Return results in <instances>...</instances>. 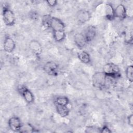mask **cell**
<instances>
[{
  "label": "cell",
  "mask_w": 133,
  "mask_h": 133,
  "mask_svg": "<svg viewBox=\"0 0 133 133\" xmlns=\"http://www.w3.org/2000/svg\"><path fill=\"white\" fill-rule=\"evenodd\" d=\"M29 48L31 52L36 56H40L43 51V48L41 43L35 39L30 42L29 44Z\"/></svg>",
  "instance_id": "obj_9"
},
{
  "label": "cell",
  "mask_w": 133,
  "mask_h": 133,
  "mask_svg": "<svg viewBox=\"0 0 133 133\" xmlns=\"http://www.w3.org/2000/svg\"><path fill=\"white\" fill-rule=\"evenodd\" d=\"M18 91L22 96L25 102L28 104H32L34 101V96L32 92L24 85L18 87Z\"/></svg>",
  "instance_id": "obj_4"
},
{
  "label": "cell",
  "mask_w": 133,
  "mask_h": 133,
  "mask_svg": "<svg viewBox=\"0 0 133 133\" xmlns=\"http://www.w3.org/2000/svg\"><path fill=\"white\" fill-rule=\"evenodd\" d=\"M127 121H128V124L131 126H133V115L131 114L130 115H129L128 116L127 118Z\"/></svg>",
  "instance_id": "obj_24"
},
{
  "label": "cell",
  "mask_w": 133,
  "mask_h": 133,
  "mask_svg": "<svg viewBox=\"0 0 133 133\" xmlns=\"http://www.w3.org/2000/svg\"><path fill=\"white\" fill-rule=\"evenodd\" d=\"M102 72L108 77L117 78L120 76V69L118 66L113 63H108L104 65Z\"/></svg>",
  "instance_id": "obj_1"
},
{
  "label": "cell",
  "mask_w": 133,
  "mask_h": 133,
  "mask_svg": "<svg viewBox=\"0 0 133 133\" xmlns=\"http://www.w3.org/2000/svg\"><path fill=\"white\" fill-rule=\"evenodd\" d=\"M16 48L15 41L10 36H6L4 40L3 48L5 52L8 53L12 52Z\"/></svg>",
  "instance_id": "obj_7"
},
{
  "label": "cell",
  "mask_w": 133,
  "mask_h": 133,
  "mask_svg": "<svg viewBox=\"0 0 133 133\" xmlns=\"http://www.w3.org/2000/svg\"><path fill=\"white\" fill-rule=\"evenodd\" d=\"M47 4L50 7H54L57 5V1L56 0H48L46 1Z\"/></svg>",
  "instance_id": "obj_22"
},
{
  "label": "cell",
  "mask_w": 133,
  "mask_h": 133,
  "mask_svg": "<svg viewBox=\"0 0 133 133\" xmlns=\"http://www.w3.org/2000/svg\"><path fill=\"white\" fill-rule=\"evenodd\" d=\"M77 57L81 62L84 64H89L91 62L90 56L88 52L82 50L77 53Z\"/></svg>",
  "instance_id": "obj_15"
},
{
  "label": "cell",
  "mask_w": 133,
  "mask_h": 133,
  "mask_svg": "<svg viewBox=\"0 0 133 133\" xmlns=\"http://www.w3.org/2000/svg\"><path fill=\"white\" fill-rule=\"evenodd\" d=\"M125 74L127 79L130 83L132 82L133 80V66L132 65H128L125 71Z\"/></svg>",
  "instance_id": "obj_20"
},
{
  "label": "cell",
  "mask_w": 133,
  "mask_h": 133,
  "mask_svg": "<svg viewBox=\"0 0 133 133\" xmlns=\"http://www.w3.org/2000/svg\"><path fill=\"white\" fill-rule=\"evenodd\" d=\"M37 131L34 127L30 123L23 124L21 125L19 132L21 133H32Z\"/></svg>",
  "instance_id": "obj_17"
},
{
  "label": "cell",
  "mask_w": 133,
  "mask_h": 133,
  "mask_svg": "<svg viewBox=\"0 0 133 133\" xmlns=\"http://www.w3.org/2000/svg\"><path fill=\"white\" fill-rule=\"evenodd\" d=\"M69 98L64 96H60L57 97L55 100L56 105L67 106L69 103Z\"/></svg>",
  "instance_id": "obj_19"
},
{
  "label": "cell",
  "mask_w": 133,
  "mask_h": 133,
  "mask_svg": "<svg viewBox=\"0 0 133 133\" xmlns=\"http://www.w3.org/2000/svg\"><path fill=\"white\" fill-rule=\"evenodd\" d=\"M112 131L107 126H103L102 128H100V132L101 133H111Z\"/></svg>",
  "instance_id": "obj_21"
},
{
  "label": "cell",
  "mask_w": 133,
  "mask_h": 133,
  "mask_svg": "<svg viewBox=\"0 0 133 133\" xmlns=\"http://www.w3.org/2000/svg\"><path fill=\"white\" fill-rule=\"evenodd\" d=\"M105 16L106 18L112 21L115 18V10L111 4H106L105 5Z\"/></svg>",
  "instance_id": "obj_14"
},
{
  "label": "cell",
  "mask_w": 133,
  "mask_h": 133,
  "mask_svg": "<svg viewBox=\"0 0 133 133\" xmlns=\"http://www.w3.org/2000/svg\"><path fill=\"white\" fill-rule=\"evenodd\" d=\"M56 109L58 114L61 117L67 116L70 113V109L67 106L56 105Z\"/></svg>",
  "instance_id": "obj_16"
},
{
  "label": "cell",
  "mask_w": 133,
  "mask_h": 133,
  "mask_svg": "<svg viewBox=\"0 0 133 133\" xmlns=\"http://www.w3.org/2000/svg\"><path fill=\"white\" fill-rule=\"evenodd\" d=\"M97 33V29L94 25H89L86 28L83 34L88 43L91 42L95 38Z\"/></svg>",
  "instance_id": "obj_8"
},
{
  "label": "cell",
  "mask_w": 133,
  "mask_h": 133,
  "mask_svg": "<svg viewBox=\"0 0 133 133\" xmlns=\"http://www.w3.org/2000/svg\"><path fill=\"white\" fill-rule=\"evenodd\" d=\"M53 32V37L55 41L57 42H62L66 37V34L63 31H57Z\"/></svg>",
  "instance_id": "obj_18"
},
{
  "label": "cell",
  "mask_w": 133,
  "mask_h": 133,
  "mask_svg": "<svg viewBox=\"0 0 133 133\" xmlns=\"http://www.w3.org/2000/svg\"><path fill=\"white\" fill-rule=\"evenodd\" d=\"M91 17V13L87 10H79L77 13L76 18L78 21L81 23H85L89 21Z\"/></svg>",
  "instance_id": "obj_11"
},
{
  "label": "cell",
  "mask_w": 133,
  "mask_h": 133,
  "mask_svg": "<svg viewBox=\"0 0 133 133\" xmlns=\"http://www.w3.org/2000/svg\"><path fill=\"white\" fill-rule=\"evenodd\" d=\"M49 28L52 29V31H63L65 28V24L63 22L58 18L51 17L49 25Z\"/></svg>",
  "instance_id": "obj_5"
},
{
  "label": "cell",
  "mask_w": 133,
  "mask_h": 133,
  "mask_svg": "<svg viewBox=\"0 0 133 133\" xmlns=\"http://www.w3.org/2000/svg\"><path fill=\"white\" fill-rule=\"evenodd\" d=\"M8 124L10 130L14 132H19L22 124L18 117L12 116L8 119Z\"/></svg>",
  "instance_id": "obj_6"
},
{
  "label": "cell",
  "mask_w": 133,
  "mask_h": 133,
  "mask_svg": "<svg viewBox=\"0 0 133 133\" xmlns=\"http://www.w3.org/2000/svg\"><path fill=\"white\" fill-rule=\"evenodd\" d=\"M74 41L75 45L81 49L85 47L88 44V42L82 33H76L74 35Z\"/></svg>",
  "instance_id": "obj_12"
},
{
  "label": "cell",
  "mask_w": 133,
  "mask_h": 133,
  "mask_svg": "<svg viewBox=\"0 0 133 133\" xmlns=\"http://www.w3.org/2000/svg\"><path fill=\"white\" fill-rule=\"evenodd\" d=\"M107 77L102 72L95 73L92 78L93 86L97 88H103L107 83Z\"/></svg>",
  "instance_id": "obj_3"
},
{
  "label": "cell",
  "mask_w": 133,
  "mask_h": 133,
  "mask_svg": "<svg viewBox=\"0 0 133 133\" xmlns=\"http://www.w3.org/2000/svg\"><path fill=\"white\" fill-rule=\"evenodd\" d=\"M3 20L7 26H12L16 22V17L14 12L8 7L4 5L2 10Z\"/></svg>",
  "instance_id": "obj_2"
},
{
  "label": "cell",
  "mask_w": 133,
  "mask_h": 133,
  "mask_svg": "<svg viewBox=\"0 0 133 133\" xmlns=\"http://www.w3.org/2000/svg\"><path fill=\"white\" fill-rule=\"evenodd\" d=\"M85 132H100V129H95L93 127H88L86 129Z\"/></svg>",
  "instance_id": "obj_23"
},
{
  "label": "cell",
  "mask_w": 133,
  "mask_h": 133,
  "mask_svg": "<svg viewBox=\"0 0 133 133\" xmlns=\"http://www.w3.org/2000/svg\"><path fill=\"white\" fill-rule=\"evenodd\" d=\"M115 18H118L120 20H124L127 17V10L125 6L122 4H119L114 9Z\"/></svg>",
  "instance_id": "obj_13"
},
{
  "label": "cell",
  "mask_w": 133,
  "mask_h": 133,
  "mask_svg": "<svg viewBox=\"0 0 133 133\" xmlns=\"http://www.w3.org/2000/svg\"><path fill=\"white\" fill-rule=\"evenodd\" d=\"M44 71L49 75H55L58 70V64L54 61H47L43 66Z\"/></svg>",
  "instance_id": "obj_10"
}]
</instances>
